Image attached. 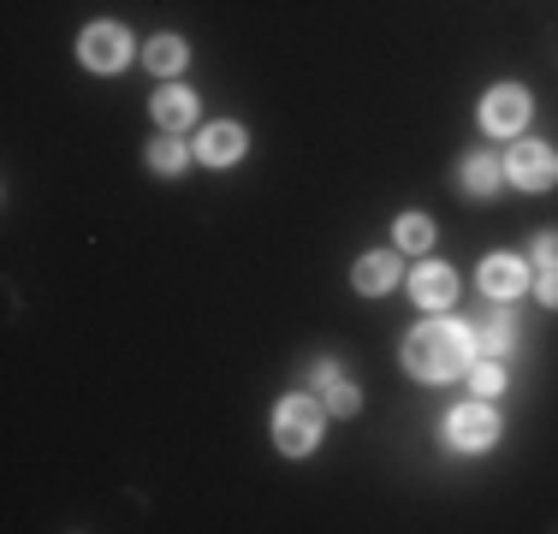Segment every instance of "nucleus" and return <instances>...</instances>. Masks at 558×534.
Instances as JSON below:
<instances>
[{"label": "nucleus", "mask_w": 558, "mask_h": 534, "mask_svg": "<svg viewBox=\"0 0 558 534\" xmlns=\"http://www.w3.org/2000/svg\"><path fill=\"white\" fill-rule=\"evenodd\" d=\"M458 179L470 184L475 196H494V184L505 179V160H494V155H470V160L458 167Z\"/></svg>", "instance_id": "12"}, {"label": "nucleus", "mask_w": 558, "mask_h": 534, "mask_svg": "<svg viewBox=\"0 0 558 534\" xmlns=\"http://www.w3.org/2000/svg\"><path fill=\"white\" fill-rule=\"evenodd\" d=\"M155 119H161L167 131H191L196 125V96L184 84H167L161 96H155Z\"/></svg>", "instance_id": "11"}, {"label": "nucleus", "mask_w": 558, "mask_h": 534, "mask_svg": "<svg viewBox=\"0 0 558 534\" xmlns=\"http://www.w3.org/2000/svg\"><path fill=\"white\" fill-rule=\"evenodd\" d=\"M523 286H529V267L517 262V256H487V262H482V291H487L494 303L517 298Z\"/></svg>", "instance_id": "8"}, {"label": "nucleus", "mask_w": 558, "mask_h": 534, "mask_svg": "<svg viewBox=\"0 0 558 534\" xmlns=\"http://www.w3.org/2000/svg\"><path fill=\"white\" fill-rule=\"evenodd\" d=\"M535 256H541V267H558V232H541L535 238Z\"/></svg>", "instance_id": "20"}, {"label": "nucleus", "mask_w": 558, "mask_h": 534, "mask_svg": "<svg viewBox=\"0 0 558 534\" xmlns=\"http://www.w3.org/2000/svg\"><path fill=\"white\" fill-rule=\"evenodd\" d=\"M475 363V332L470 327H451V320H428V327H416L404 339V368L416 374V380L440 386L451 374H463Z\"/></svg>", "instance_id": "1"}, {"label": "nucleus", "mask_w": 558, "mask_h": 534, "mask_svg": "<svg viewBox=\"0 0 558 534\" xmlns=\"http://www.w3.org/2000/svg\"><path fill=\"white\" fill-rule=\"evenodd\" d=\"M410 298H416L422 310H446V303L458 298V274H451L446 262H428V267H416V279H410Z\"/></svg>", "instance_id": "7"}, {"label": "nucleus", "mask_w": 558, "mask_h": 534, "mask_svg": "<svg viewBox=\"0 0 558 534\" xmlns=\"http://www.w3.org/2000/svg\"><path fill=\"white\" fill-rule=\"evenodd\" d=\"M511 339H517V320L511 315H494L482 327V339H475V351H482V356H505V351H511Z\"/></svg>", "instance_id": "14"}, {"label": "nucleus", "mask_w": 558, "mask_h": 534, "mask_svg": "<svg viewBox=\"0 0 558 534\" xmlns=\"http://www.w3.org/2000/svg\"><path fill=\"white\" fill-rule=\"evenodd\" d=\"M143 60H149V72L172 77V72H184V60H191V48H184L179 36H155V43L143 48Z\"/></svg>", "instance_id": "13"}, {"label": "nucleus", "mask_w": 558, "mask_h": 534, "mask_svg": "<svg viewBox=\"0 0 558 534\" xmlns=\"http://www.w3.org/2000/svg\"><path fill=\"white\" fill-rule=\"evenodd\" d=\"M482 125L494 131V137H517V131L529 125V96H523L517 84L487 89V101H482Z\"/></svg>", "instance_id": "6"}, {"label": "nucleus", "mask_w": 558, "mask_h": 534, "mask_svg": "<svg viewBox=\"0 0 558 534\" xmlns=\"http://www.w3.org/2000/svg\"><path fill=\"white\" fill-rule=\"evenodd\" d=\"M149 167H155V172H167V179H172V172H184V143H179V137L149 143Z\"/></svg>", "instance_id": "17"}, {"label": "nucleus", "mask_w": 558, "mask_h": 534, "mask_svg": "<svg viewBox=\"0 0 558 534\" xmlns=\"http://www.w3.org/2000/svg\"><path fill=\"white\" fill-rule=\"evenodd\" d=\"M196 155H203L208 167H232V160L244 155V125H226V119H220V125H208L203 143H196Z\"/></svg>", "instance_id": "9"}, {"label": "nucleus", "mask_w": 558, "mask_h": 534, "mask_svg": "<svg viewBox=\"0 0 558 534\" xmlns=\"http://www.w3.org/2000/svg\"><path fill=\"white\" fill-rule=\"evenodd\" d=\"M505 172H511L517 191H553L558 184V149L553 143H511Z\"/></svg>", "instance_id": "3"}, {"label": "nucleus", "mask_w": 558, "mask_h": 534, "mask_svg": "<svg viewBox=\"0 0 558 534\" xmlns=\"http://www.w3.org/2000/svg\"><path fill=\"white\" fill-rule=\"evenodd\" d=\"M327 404H333V416H356V386H344V380H333V392H327Z\"/></svg>", "instance_id": "18"}, {"label": "nucleus", "mask_w": 558, "mask_h": 534, "mask_svg": "<svg viewBox=\"0 0 558 534\" xmlns=\"http://www.w3.org/2000/svg\"><path fill=\"white\" fill-rule=\"evenodd\" d=\"M77 53H84L89 72H119V65L131 60V36L119 31V24H89V31L77 36Z\"/></svg>", "instance_id": "5"}, {"label": "nucleus", "mask_w": 558, "mask_h": 534, "mask_svg": "<svg viewBox=\"0 0 558 534\" xmlns=\"http://www.w3.org/2000/svg\"><path fill=\"white\" fill-rule=\"evenodd\" d=\"M470 386H475V398L505 392V368H499V356H475V363H470Z\"/></svg>", "instance_id": "15"}, {"label": "nucleus", "mask_w": 558, "mask_h": 534, "mask_svg": "<svg viewBox=\"0 0 558 534\" xmlns=\"http://www.w3.org/2000/svg\"><path fill=\"white\" fill-rule=\"evenodd\" d=\"M398 244H404V250H428L434 244V220H428V214H404V220H398Z\"/></svg>", "instance_id": "16"}, {"label": "nucleus", "mask_w": 558, "mask_h": 534, "mask_svg": "<svg viewBox=\"0 0 558 534\" xmlns=\"http://www.w3.org/2000/svg\"><path fill=\"white\" fill-rule=\"evenodd\" d=\"M322 427H327V416H322L315 398L291 392L274 404V446L286 451V458H310V451L322 446Z\"/></svg>", "instance_id": "2"}, {"label": "nucleus", "mask_w": 558, "mask_h": 534, "mask_svg": "<svg viewBox=\"0 0 558 534\" xmlns=\"http://www.w3.org/2000/svg\"><path fill=\"white\" fill-rule=\"evenodd\" d=\"M446 439L458 451H487L499 439V416H494V404L487 398H475V404H458L446 416Z\"/></svg>", "instance_id": "4"}, {"label": "nucleus", "mask_w": 558, "mask_h": 534, "mask_svg": "<svg viewBox=\"0 0 558 534\" xmlns=\"http://www.w3.org/2000/svg\"><path fill=\"white\" fill-rule=\"evenodd\" d=\"M356 291H363V298H380V291H392L398 286V256H387V250H375V256H363L356 262Z\"/></svg>", "instance_id": "10"}, {"label": "nucleus", "mask_w": 558, "mask_h": 534, "mask_svg": "<svg viewBox=\"0 0 558 534\" xmlns=\"http://www.w3.org/2000/svg\"><path fill=\"white\" fill-rule=\"evenodd\" d=\"M535 298L547 303V310H558V267H547V274L535 279Z\"/></svg>", "instance_id": "19"}]
</instances>
